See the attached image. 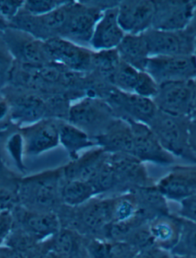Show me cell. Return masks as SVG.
Wrapping results in <instances>:
<instances>
[{"instance_id":"1","label":"cell","mask_w":196,"mask_h":258,"mask_svg":"<svg viewBox=\"0 0 196 258\" xmlns=\"http://www.w3.org/2000/svg\"><path fill=\"white\" fill-rule=\"evenodd\" d=\"M62 171L42 173L25 178L18 184V205L36 212H56L61 205Z\"/></svg>"},{"instance_id":"2","label":"cell","mask_w":196,"mask_h":258,"mask_svg":"<svg viewBox=\"0 0 196 258\" xmlns=\"http://www.w3.org/2000/svg\"><path fill=\"white\" fill-rule=\"evenodd\" d=\"M191 122V118L169 115L158 110L148 125L166 152L174 158L196 165V157L190 146Z\"/></svg>"},{"instance_id":"3","label":"cell","mask_w":196,"mask_h":258,"mask_svg":"<svg viewBox=\"0 0 196 258\" xmlns=\"http://www.w3.org/2000/svg\"><path fill=\"white\" fill-rule=\"evenodd\" d=\"M143 35L150 57L194 55L196 38L186 29L166 31L150 29Z\"/></svg>"},{"instance_id":"4","label":"cell","mask_w":196,"mask_h":258,"mask_svg":"<svg viewBox=\"0 0 196 258\" xmlns=\"http://www.w3.org/2000/svg\"><path fill=\"white\" fill-rule=\"evenodd\" d=\"M108 102L115 116L127 121L149 124L158 111L153 99L115 87L108 91Z\"/></svg>"},{"instance_id":"5","label":"cell","mask_w":196,"mask_h":258,"mask_svg":"<svg viewBox=\"0 0 196 258\" xmlns=\"http://www.w3.org/2000/svg\"><path fill=\"white\" fill-rule=\"evenodd\" d=\"M145 72L158 85L194 80L196 79V57L194 55L152 56L149 58Z\"/></svg>"},{"instance_id":"6","label":"cell","mask_w":196,"mask_h":258,"mask_svg":"<svg viewBox=\"0 0 196 258\" xmlns=\"http://www.w3.org/2000/svg\"><path fill=\"white\" fill-rule=\"evenodd\" d=\"M109 158L118 178V194L135 191L156 184L145 163L134 155L109 154Z\"/></svg>"},{"instance_id":"7","label":"cell","mask_w":196,"mask_h":258,"mask_svg":"<svg viewBox=\"0 0 196 258\" xmlns=\"http://www.w3.org/2000/svg\"><path fill=\"white\" fill-rule=\"evenodd\" d=\"M193 80L172 82L159 85L153 100L162 112L175 116L191 118Z\"/></svg>"},{"instance_id":"8","label":"cell","mask_w":196,"mask_h":258,"mask_svg":"<svg viewBox=\"0 0 196 258\" xmlns=\"http://www.w3.org/2000/svg\"><path fill=\"white\" fill-rule=\"evenodd\" d=\"M134 138L133 155L143 163L160 166H173L175 158L166 152L148 124L129 121Z\"/></svg>"},{"instance_id":"9","label":"cell","mask_w":196,"mask_h":258,"mask_svg":"<svg viewBox=\"0 0 196 258\" xmlns=\"http://www.w3.org/2000/svg\"><path fill=\"white\" fill-rule=\"evenodd\" d=\"M13 213L14 225L27 232L39 243L52 238L62 228L56 212H36L18 205L13 210Z\"/></svg>"},{"instance_id":"10","label":"cell","mask_w":196,"mask_h":258,"mask_svg":"<svg viewBox=\"0 0 196 258\" xmlns=\"http://www.w3.org/2000/svg\"><path fill=\"white\" fill-rule=\"evenodd\" d=\"M152 29L166 31L185 30L192 19L195 2L179 0L154 1Z\"/></svg>"},{"instance_id":"11","label":"cell","mask_w":196,"mask_h":258,"mask_svg":"<svg viewBox=\"0 0 196 258\" xmlns=\"http://www.w3.org/2000/svg\"><path fill=\"white\" fill-rule=\"evenodd\" d=\"M156 186L167 201L178 203L196 196V165H174Z\"/></svg>"},{"instance_id":"12","label":"cell","mask_w":196,"mask_h":258,"mask_svg":"<svg viewBox=\"0 0 196 258\" xmlns=\"http://www.w3.org/2000/svg\"><path fill=\"white\" fill-rule=\"evenodd\" d=\"M155 5L153 0L119 2L118 19L125 34L140 35L152 29Z\"/></svg>"},{"instance_id":"13","label":"cell","mask_w":196,"mask_h":258,"mask_svg":"<svg viewBox=\"0 0 196 258\" xmlns=\"http://www.w3.org/2000/svg\"><path fill=\"white\" fill-rule=\"evenodd\" d=\"M45 46L51 60L75 71L88 70L93 60L87 48L59 36L45 41Z\"/></svg>"},{"instance_id":"14","label":"cell","mask_w":196,"mask_h":258,"mask_svg":"<svg viewBox=\"0 0 196 258\" xmlns=\"http://www.w3.org/2000/svg\"><path fill=\"white\" fill-rule=\"evenodd\" d=\"M60 124L54 120H41L23 128L24 152L37 155L56 147L59 144Z\"/></svg>"},{"instance_id":"15","label":"cell","mask_w":196,"mask_h":258,"mask_svg":"<svg viewBox=\"0 0 196 258\" xmlns=\"http://www.w3.org/2000/svg\"><path fill=\"white\" fill-rule=\"evenodd\" d=\"M103 12L88 6L77 4L76 7L73 3L68 21L61 32L62 38L75 43L77 42L90 43L95 26Z\"/></svg>"},{"instance_id":"16","label":"cell","mask_w":196,"mask_h":258,"mask_svg":"<svg viewBox=\"0 0 196 258\" xmlns=\"http://www.w3.org/2000/svg\"><path fill=\"white\" fill-rule=\"evenodd\" d=\"M118 6L105 10L95 26L90 44L98 52L117 49L125 36L118 22Z\"/></svg>"},{"instance_id":"17","label":"cell","mask_w":196,"mask_h":258,"mask_svg":"<svg viewBox=\"0 0 196 258\" xmlns=\"http://www.w3.org/2000/svg\"><path fill=\"white\" fill-rule=\"evenodd\" d=\"M115 118L109 105H95L88 99L73 105L69 111V123L85 133L86 129L95 128L96 126L102 127L105 132Z\"/></svg>"},{"instance_id":"18","label":"cell","mask_w":196,"mask_h":258,"mask_svg":"<svg viewBox=\"0 0 196 258\" xmlns=\"http://www.w3.org/2000/svg\"><path fill=\"white\" fill-rule=\"evenodd\" d=\"M96 139L98 146L108 153L133 155L132 128L130 123L122 118H114L106 130L96 136Z\"/></svg>"},{"instance_id":"19","label":"cell","mask_w":196,"mask_h":258,"mask_svg":"<svg viewBox=\"0 0 196 258\" xmlns=\"http://www.w3.org/2000/svg\"><path fill=\"white\" fill-rule=\"evenodd\" d=\"M21 30H8L5 37L9 48L22 60L32 64H41L50 59L45 49V42L38 40L34 36H28Z\"/></svg>"},{"instance_id":"20","label":"cell","mask_w":196,"mask_h":258,"mask_svg":"<svg viewBox=\"0 0 196 258\" xmlns=\"http://www.w3.org/2000/svg\"><path fill=\"white\" fill-rule=\"evenodd\" d=\"M43 244L45 250L55 251L64 258H88L86 237L70 228H61Z\"/></svg>"},{"instance_id":"21","label":"cell","mask_w":196,"mask_h":258,"mask_svg":"<svg viewBox=\"0 0 196 258\" xmlns=\"http://www.w3.org/2000/svg\"><path fill=\"white\" fill-rule=\"evenodd\" d=\"M108 155V152L102 148H98L73 160L61 170L63 179L89 182L106 160Z\"/></svg>"},{"instance_id":"22","label":"cell","mask_w":196,"mask_h":258,"mask_svg":"<svg viewBox=\"0 0 196 258\" xmlns=\"http://www.w3.org/2000/svg\"><path fill=\"white\" fill-rule=\"evenodd\" d=\"M148 228L153 244L171 253L180 234V221L178 215L171 213L156 217L149 221Z\"/></svg>"},{"instance_id":"23","label":"cell","mask_w":196,"mask_h":258,"mask_svg":"<svg viewBox=\"0 0 196 258\" xmlns=\"http://www.w3.org/2000/svg\"><path fill=\"white\" fill-rule=\"evenodd\" d=\"M117 51L123 61L140 71H145L150 55L143 34H126Z\"/></svg>"},{"instance_id":"24","label":"cell","mask_w":196,"mask_h":258,"mask_svg":"<svg viewBox=\"0 0 196 258\" xmlns=\"http://www.w3.org/2000/svg\"><path fill=\"white\" fill-rule=\"evenodd\" d=\"M138 201V212L146 221L171 214L168 201L155 185L135 190Z\"/></svg>"},{"instance_id":"25","label":"cell","mask_w":196,"mask_h":258,"mask_svg":"<svg viewBox=\"0 0 196 258\" xmlns=\"http://www.w3.org/2000/svg\"><path fill=\"white\" fill-rule=\"evenodd\" d=\"M59 143L66 149L73 160L77 158V154L80 151L96 145L87 133L71 123L60 124Z\"/></svg>"},{"instance_id":"26","label":"cell","mask_w":196,"mask_h":258,"mask_svg":"<svg viewBox=\"0 0 196 258\" xmlns=\"http://www.w3.org/2000/svg\"><path fill=\"white\" fill-rule=\"evenodd\" d=\"M96 197L94 189L87 181H65L61 187V203L68 208H78Z\"/></svg>"},{"instance_id":"27","label":"cell","mask_w":196,"mask_h":258,"mask_svg":"<svg viewBox=\"0 0 196 258\" xmlns=\"http://www.w3.org/2000/svg\"><path fill=\"white\" fill-rule=\"evenodd\" d=\"M111 199V224L125 222L138 215V201L135 192L118 194Z\"/></svg>"},{"instance_id":"28","label":"cell","mask_w":196,"mask_h":258,"mask_svg":"<svg viewBox=\"0 0 196 258\" xmlns=\"http://www.w3.org/2000/svg\"><path fill=\"white\" fill-rule=\"evenodd\" d=\"M179 218L180 234L171 253L185 258H196V223Z\"/></svg>"},{"instance_id":"29","label":"cell","mask_w":196,"mask_h":258,"mask_svg":"<svg viewBox=\"0 0 196 258\" xmlns=\"http://www.w3.org/2000/svg\"><path fill=\"white\" fill-rule=\"evenodd\" d=\"M45 107L42 101L34 96H26L17 101L13 108V115L22 122L33 123L41 121Z\"/></svg>"},{"instance_id":"30","label":"cell","mask_w":196,"mask_h":258,"mask_svg":"<svg viewBox=\"0 0 196 258\" xmlns=\"http://www.w3.org/2000/svg\"><path fill=\"white\" fill-rule=\"evenodd\" d=\"M94 189L96 196L118 190V181L116 173L110 161L109 154L102 166L89 181Z\"/></svg>"},{"instance_id":"31","label":"cell","mask_w":196,"mask_h":258,"mask_svg":"<svg viewBox=\"0 0 196 258\" xmlns=\"http://www.w3.org/2000/svg\"><path fill=\"white\" fill-rule=\"evenodd\" d=\"M141 72L143 71L137 70L121 60L113 79L112 86L123 92L134 93Z\"/></svg>"},{"instance_id":"32","label":"cell","mask_w":196,"mask_h":258,"mask_svg":"<svg viewBox=\"0 0 196 258\" xmlns=\"http://www.w3.org/2000/svg\"><path fill=\"white\" fill-rule=\"evenodd\" d=\"M68 2L56 0H30L24 2L22 10L28 14L39 17L50 13Z\"/></svg>"},{"instance_id":"33","label":"cell","mask_w":196,"mask_h":258,"mask_svg":"<svg viewBox=\"0 0 196 258\" xmlns=\"http://www.w3.org/2000/svg\"><path fill=\"white\" fill-rule=\"evenodd\" d=\"M158 89L159 85L156 81L146 72L143 71L140 73L138 84L134 94L147 99H153L156 96Z\"/></svg>"},{"instance_id":"34","label":"cell","mask_w":196,"mask_h":258,"mask_svg":"<svg viewBox=\"0 0 196 258\" xmlns=\"http://www.w3.org/2000/svg\"><path fill=\"white\" fill-rule=\"evenodd\" d=\"M111 241L100 238L86 237L88 258H109Z\"/></svg>"},{"instance_id":"35","label":"cell","mask_w":196,"mask_h":258,"mask_svg":"<svg viewBox=\"0 0 196 258\" xmlns=\"http://www.w3.org/2000/svg\"><path fill=\"white\" fill-rule=\"evenodd\" d=\"M139 250L127 242H111L109 258H134Z\"/></svg>"},{"instance_id":"36","label":"cell","mask_w":196,"mask_h":258,"mask_svg":"<svg viewBox=\"0 0 196 258\" xmlns=\"http://www.w3.org/2000/svg\"><path fill=\"white\" fill-rule=\"evenodd\" d=\"M23 1L3 0L0 1V18L6 21L11 22L23 8Z\"/></svg>"},{"instance_id":"37","label":"cell","mask_w":196,"mask_h":258,"mask_svg":"<svg viewBox=\"0 0 196 258\" xmlns=\"http://www.w3.org/2000/svg\"><path fill=\"white\" fill-rule=\"evenodd\" d=\"M14 228L13 210L0 213V247L5 244L7 238Z\"/></svg>"},{"instance_id":"38","label":"cell","mask_w":196,"mask_h":258,"mask_svg":"<svg viewBox=\"0 0 196 258\" xmlns=\"http://www.w3.org/2000/svg\"><path fill=\"white\" fill-rule=\"evenodd\" d=\"M176 215L184 219L196 223V196L181 201Z\"/></svg>"},{"instance_id":"39","label":"cell","mask_w":196,"mask_h":258,"mask_svg":"<svg viewBox=\"0 0 196 258\" xmlns=\"http://www.w3.org/2000/svg\"><path fill=\"white\" fill-rule=\"evenodd\" d=\"M18 205V197L16 190L0 187V213L12 211Z\"/></svg>"},{"instance_id":"40","label":"cell","mask_w":196,"mask_h":258,"mask_svg":"<svg viewBox=\"0 0 196 258\" xmlns=\"http://www.w3.org/2000/svg\"><path fill=\"white\" fill-rule=\"evenodd\" d=\"M45 250H46L44 244L42 249L34 252L22 251L7 246H3L0 247V258H32L35 255L44 253Z\"/></svg>"},{"instance_id":"41","label":"cell","mask_w":196,"mask_h":258,"mask_svg":"<svg viewBox=\"0 0 196 258\" xmlns=\"http://www.w3.org/2000/svg\"><path fill=\"white\" fill-rule=\"evenodd\" d=\"M172 256L170 252L152 245L139 250L134 258H172Z\"/></svg>"},{"instance_id":"42","label":"cell","mask_w":196,"mask_h":258,"mask_svg":"<svg viewBox=\"0 0 196 258\" xmlns=\"http://www.w3.org/2000/svg\"><path fill=\"white\" fill-rule=\"evenodd\" d=\"M190 146L196 157V119H191L190 125Z\"/></svg>"},{"instance_id":"43","label":"cell","mask_w":196,"mask_h":258,"mask_svg":"<svg viewBox=\"0 0 196 258\" xmlns=\"http://www.w3.org/2000/svg\"><path fill=\"white\" fill-rule=\"evenodd\" d=\"M194 2H195V7H194V13H193L192 19H191V23L186 30L189 32L190 34L196 38V1Z\"/></svg>"},{"instance_id":"44","label":"cell","mask_w":196,"mask_h":258,"mask_svg":"<svg viewBox=\"0 0 196 258\" xmlns=\"http://www.w3.org/2000/svg\"><path fill=\"white\" fill-rule=\"evenodd\" d=\"M191 119H196V79L193 80L192 109H191Z\"/></svg>"},{"instance_id":"45","label":"cell","mask_w":196,"mask_h":258,"mask_svg":"<svg viewBox=\"0 0 196 258\" xmlns=\"http://www.w3.org/2000/svg\"><path fill=\"white\" fill-rule=\"evenodd\" d=\"M10 107L4 101L0 100V120L4 119L8 114Z\"/></svg>"},{"instance_id":"46","label":"cell","mask_w":196,"mask_h":258,"mask_svg":"<svg viewBox=\"0 0 196 258\" xmlns=\"http://www.w3.org/2000/svg\"><path fill=\"white\" fill-rule=\"evenodd\" d=\"M42 258H64V256H61L58 253H55V251H52L50 250H46L45 253H43Z\"/></svg>"},{"instance_id":"47","label":"cell","mask_w":196,"mask_h":258,"mask_svg":"<svg viewBox=\"0 0 196 258\" xmlns=\"http://www.w3.org/2000/svg\"><path fill=\"white\" fill-rule=\"evenodd\" d=\"M7 62H8L7 56L2 50V48H0V67H4Z\"/></svg>"},{"instance_id":"48","label":"cell","mask_w":196,"mask_h":258,"mask_svg":"<svg viewBox=\"0 0 196 258\" xmlns=\"http://www.w3.org/2000/svg\"><path fill=\"white\" fill-rule=\"evenodd\" d=\"M7 27H8V22L0 18V31H5L7 29Z\"/></svg>"},{"instance_id":"49","label":"cell","mask_w":196,"mask_h":258,"mask_svg":"<svg viewBox=\"0 0 196 258\" xmlns=\"http://www.w3.org/2000/svg\"><path fill=\"white\" fill-rule=\"evenodd\" d=\"M44 253H45V252H44ZM44 253H39V254L35 255V256L32 258H42V256H43Z\"/></svg>"},{"instance_id":"50","label":"cell","mask_w":196,"mask_h":258,"mask_svg":"<svg viewBox=\"0 0 196 258\" xmlns=\"http://www.w3.org/2000/svg\"><path fill=\"white\" fill-rule=\"evenodd\" d=\"M172 258H185V257H182V256H175V255H172Z\"/></svg>"},{"instance_id":"51","label":"cell","mask_w":196,"mask_h":258,"mask_svg":"<svg viewBox=\"0 0 196 258\" xmlns=\"http://www.w3.org/2000/svg\"><path fill=\"white\" fill-rule=\"evenodd\" d=\"M194 55H195V57H196V48H195V52H194Z\"/></svg>"}]
</instances>
